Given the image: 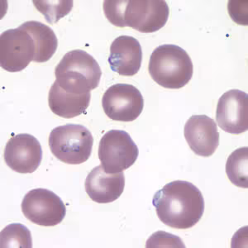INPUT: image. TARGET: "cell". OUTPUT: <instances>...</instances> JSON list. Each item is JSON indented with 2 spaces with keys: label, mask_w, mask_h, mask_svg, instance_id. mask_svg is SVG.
Listing matches in <instances>:
<instances>
[{
  "label": "cell",
  "mask_w": 248,
  "mask_h": 248,
  "mask_svg": "<svg viewBox=\"0 0 248 248\" xmlns=\"http://www.w3.org/2000/svg\"><path fill=\"white\" fill-rule=\"evenodd\" d=\"M159 219L176 229H189L199 223L204 212L201 190L188 181H172L153 196Z\"/></svg>",
  "instance_id": "1"
},
{
  "label": "cell",
  "mask_w": 248,
  "mask_h": 248,
  "mask_svg": "<svg viewBox=\"0 0 248 248\" xmlns=\"http://www.w3.org/2000/svg\"><path fill=\"white\" fill-rule=\"evenodd\" d=\"M104 11L113 25L129 27L143 33L162 29L170 15L169 6L163 0H108L104 2Z\"/></svg>",
  "instance_id": "2"
},
{
  "label": "cell",
  "mask_w": 248,
  "mask_h": 248,
  "mask_svg": "<svg viewBox=\"0 0 248 248\" xmlns=\"http://www.w3.org/2000/svg\"><path fill=\"white\" fill-rule=\"evenodd\" d=\"M150 76L157 85L167 89H181L192 79L194 66L186 50L177 45L159 46L150 57Z\"/></svg>",
  "instance_id": "3"
},
{
  "label": "cell",
  "mask_w": 248,
  "mask_h": 248,
  "mask_svg": "<svg viewBox=\"0 0 248 248\" xmlns=\"http://www.w3.org/2000/svg\"><path fill=\"white\" fill-rule=\"evenodd\" d=\"M57 83L68 93H89L98 87L101 68L91 55L83 50L69 51L55 69Z\"/></svg>",
  "instance_id": "4"
},
{
  "label": "cell",
  "mask_w": 248,
  "mask_h": 248,
  "mask_svg": "<svg viewBox=\"0 0 248 248\" xmlns=\"http://www.w3.org/2000/svg\"><path fill=\"white\" fill-rule=\"evenodd\" d=\"M93 138L91 131L79 124L55 127L49 136V147L56 157L66 164L79 165L91 157Z\"/></svg>",
  "instance_id": "5"
},
{
  "label": "cell",
  "mask_w": 248,
  "mask_h": 248,
  "mask_svg": "<svg viewBox=\"0 0 248 248\" xmlns=\"http://www.w3.org/2000/svg\"><path fill=\"white\" fill-rule=\"evenodd\" d=\"M139 147L124 130H111L99 141V159L108 173L128 169L139 157Z\"/></svg>",
  "instance_id": "6"
},
{
  "label": "cell",
  "mask_w": 248,
  "mask_h": 248,
  "mask_svg": "<svg viewBox=\"0 0 248 248\" xmlns=\"http://www.w3.org/2000/svg\"><path fill=\"white\" fill-rule=\"evenodd\" d=\"M23 214L31 223L44 227L58 225L65 218L66 209L62 199L49 189H31L21 204Z\"/></svg>",
  "instance_id": "7"
},
{
  "label": "cell",
  "mask_w": 248,
  "mask_h": 248,
  "mask_svg": "<svg viewBox=\"0 0 248 248\" xmlns=\"http://www.w3.org/2000/svg\"><path fill=\"white\" fill-rule=\"evenodd\" d=\"M36 57V45L31 34L18 27L3 31L0 37V65L9 72L24 70Z\"/></svg>",
  "instance_id": "8"
},
{
  "label": "cell",
  "mask_w": 248,
  "mask_h": 248,
  "mask_svg": "<svg viewBox=\"0 0 248 248\" xmlns=\"http://www.w3.org/2000/svg\"><path fill=\"white\" fill-rule=\"evenodd\" d=\"M102 106L105 114L112 120L134 121L143 110V96L133 85L117 84L106 91L102 99Z\"/></svg>",
  "instance_id": "9"
},
{
  "label": "cell",
  "mask_w": 248,
  "mask_h": 248,
  "mask_svg": "<svg viewBox=\"0 0 248 248\" xmlns=\"http://www.w3.org/2000/svg\"><path fill=\"white\" fill-rule=\"evenodd\" d=\"M43 160V149L34 136L21 133L9 139L4 149V161L14 171L33 173Z\"/></svg>",
  "instance_id": "10"
},
{
  "label": "cell",
  "mask_w": 248,
  "mask_h": 248,
  "mask_svg": "<svg viewBox=\"0 0 248 248\" xmlns=\"http://www.w3.org/2000/svg\"><path fill=\"white\" fill-rule=\"evenodd\" d=\"M217 125L226 133L240 134L248 129V95L244 91L231 90L220 97L217 105Z\"/></svg>",
  "instance_id": "11"
},
{
  "label": "cell",
  "mask_w": 248,
  "mask_h": 248,
  "mask_svg": "<svg viewBox=\"0 0 248 248\" xmlns=\"http://www.w3.org/2000/svg\"><path fill=\"white\" fill-rule=\"evenodd\" d=\"M184 134L190 149L200 156L209 157L219 145L217 124L207 115H193L185 125Z\"/></svg>",
  "instance_id": "12"
},
{
  "label": "cell",
  "mask_w": 248,
  "mask_h": 248,
  "mask_svg": "<svg viewBox=\"0 0 248 248\" xmlns=\"http://www.w3.org/2000/svg\"><path fill=\"white\" fill-rule=\"evenodd\" d=\"M125 186L124 172L108 173L101 165L91 170L85 180V191L98 203H112L121 196Z\"/></svg>",
  "instance_id": "13"
},
{
  "label": "cell",
  "mask_w": 248,
  "mask_h": 248,
  "mask_svg": "<svg viewBox=\"0 0 248 248\" xmlns=\"http://www.w3.org/2000/svg\"><path fill=\"white\" fill-rule=\"evenodd\" d=\"M108 62L112 71L124 77H133L140 71L142 50L138 40L131 36H120L110 46Z\"/></svg>",
  "instance_id": "14"
},
{
  "label": "cell",
  "mask_w": 248,
  "mask_h": 248,
  "mask_svg": "<svg viewBox=\"0 0 248 248\" xmlns=\"http://www.w3.org/2000/svg\"><path fill=\"white\" fill-rule=\"evenodd\" d=\"M91 93H68L55 80L48 94V105L52 113L64 119H72L85 112L91 103Z\"/></svg>",
  "instance_id": "15"
},
{
  "label": "cell",
  "mask_w": 248,
  "mask_h": 248,
  "mask_svg": "<svg viewBox=\"0 0 248 248\" xmlns=\"http://www.w3.org/2000/svg\"><path fill=\"white\" fill-rule=\"evenodd\" d=\"M31 34L36 45V57L33 62H48L58 47V39L53 30L38 21H28L20 26Z\"/></svg>",
  "instance_id": "16"
},
{
  "label": "cell",
  "mask_w": 248,
  "mask_h": 248,
  "mask_svg": "<svg viewBox=\"0 0 248 248\" xmlns=\"http://www.w3.org/2000/svg\"><path fill=\"white\" fill-rule=\"evenodd\" d=\"M248 147L235 150L228 158L226 173L234 186L247 189L248 187Z\"/></svg>",
  "instance_id": "17"
},
{
  "label": "cell",
  "mask_w": 248,
  "mask_h": 248,
  "mask_svg": "<svg viewBox=\"0 0 248 248\" xmlns=\"http://www.w3.org/2000/svg\"><path fill=\"white\" fill-rule=\"evenodd\" d=\"M32 247L31 232L21 223H12L1 232V248Z\"/></svg>",
  "instance_id": "18"
},
{
  "label": "cell",
  "mask_w": 248,
  "mask_h": 248,
  "mask_svg": "<svg viewBox=\"0 0 248 248\" xmlns=\"http://www.w3.org/2000/svg\"><path fill=\"white\" fill-rule=\"evenodd\" d=\"M33 3L49 23H57L67 15L73 7V1H33Z\"/></svg>",
  "instance_id": "19"
},
{
  "label": "cell",
  "mask_w": 248,
  "mask_h": 248,
  "mask_svg": "<svg viewBox=\"0 0 248 248\" xmlns=\"http://www.w3.org/2000/svg\"><path fill=\"white\" fill-rule=\"evenodd\" d=\"M186 248L180 237L165 232H157L147 240V248Z\"/></svg>",
  "instance_id": "20"
},
{
  "label": "cell",
  "mask_w": 248,
  "mask_h": 248,
  "mask_svg": "<svg viewBox=\"0 0 248 248\" xmlns=\"http://www.w3.org/2000/svg\"><path fill=\"white\" fill-rule=\"evenodd\" d=\"M243 1H229V9L230 10H234V11H238L236 14L230 15L232 18L233 19L234 22L242 24V25H246L243 19H245L246 22L248 23V8L244 10V7H247V4L243 6Z\"/></svg>",
  "instance_id": "21"
}]
</instances>
